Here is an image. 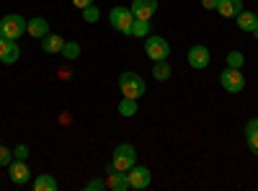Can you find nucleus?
<instances>
[{"label":"nucleus","mask_w":258,"mask_h":191,"mask_svg":"<svg viewBox=\"0 0 258 191\" xmlns=\"http://www.w3.org/2000/svg\"><path fill=\"white\" fill-rule=\"evenodd\" d=\"M8 176H11V181H13V183H18V186L29 183V178H31V171H29L26 160H13V163L8 165Z\"/></svg>","instance_id":"6e6552de"},{"label":"nucleus","mask_w":258,"mask_h":191,"mask_svg":"<svg viewBox=\"0 0 258 191\" xmlns=\"http://www.w3.org/2000/svg\"><path fill=\"white\" fill-rule=\"evenodd\" d=\"M13 163V150H8L6 145H0V168H8Z\"/></svg>","instance_id":"b1692460"},{"label":"nucleus","mask_w":258,"mask_h":191,"mask_svg":"<svg viewBox=\"0 0 258 191\" xmlns=\"http://www.w3.org/2000/svg\"><path fill=\"white\" fill-rule=\"evenodd\" d=\"M3 41H6V36H3V34H0V44H3Z\"/></svg>","instance_id":"7c9ffc66"},{"label":"nucleus","mask_w":258,"mask_h":191,"mask_svg":"<svg viewBox=\"0 0 258 191\" xmlns=\"http://www.w3.org/2000/svg\"><path fill=\"white\" fill-rule=\"evenodd\" d=\"M62 54L68 57V59H78L80 57V44H78V41H64Z\"/></svg>","instance_id":"412c9836"},{"label":"nucleus","mask_w":258,"mask_h":191,"mask_svg":"<svg viewBox=\"0 0 258 191\" xmlns=\"http://www.w3.org/2000/svg\"><path fill=\"white\" fill-rule=\"evenodd\" d=\"M153 78H155V80H168V78H170V65H168L165 59L155 62V68H153Z\"/></svg>","instance_id":"6ab92c4d"},{"label":"nucleus","mask_w":258,"mask_h":191,"mask_svg":"<svg viewBox=\"0 0 258 191\" xmlns=\"http://www.w3.org/2000/svg\"><path fill=\"white\" fill-rule=\"evenodd\" d=\"M245 65V57L240 52H230L227 54V68H235V70H240Z\"/></svg>","instance_id":"4be33fe9"},{"label":"nucleus","mask_w":258,"mask_h":191,"mask_svg":"<svg viewBox=\"0 0 258 191\" xmlns=\"http://www.w3.org/2000/svg\"><path fill=\"white\" fill-rule=\"evenodd\" d=\"M145 52L153 62H160V59H168L170 57V44L163 39V36H147L145 41Z\"/></svg>","instance_id":"20e7f679"},{"label":"nucleus","mask_w":258,"mask_h":191,"mask_svg":"<svg viewBox=\"0 0 258 191\" xmlns=\"http://www.w3.org/2000/svg\"><path fill=\"white\" fill-rule=\"evenodd\" d=\"M248 147H250L253 155H258V132L255 135H248Z\"/></svg>","instance_id":"bb28decb"},{"label":"nucleus","mask_w":258,"mask_h":191,"mask_svg":"<svg viewBox=\"0 0 258 191\" xmlns=\"http://www.w3.org/2000/svg\"><path fill=\"white\" fill-rule=\"evenodd\" d=\"M73 3H75L78 8H88V6L93 3V0H73Z\"/></svg>","instance_id":"c85d7f7f"},{"label":"nucleus","mask_w":258,"mask_h":191,"mask_svg":"<svg viewBox=\"0 0 258 191\" xmlns=\"http://www.w3.org/2000/svg\"><path fill=\"white\" fill-rule=\"evenodd\" d=\"M83 18L88 21V24H96V21L101 18V11H98V8H96L93 3H91L88 8H83Z\"/></svg>","instance_id":"5701e85b"},{"label":"nucleus","mask_w":258,"mask_h":191,"mask_svg":"<svg viewBox=\"0 0 258 191\" xmlns=\"http://www.w3.org/2000/svg\"><path fill=\"white\" fill-rule=\"evenodd\" d=\"M126 176H129V188H135V191H142L150 186V171L142 165H132L126 171Z\"/></svg>","instance_id":"0eeeda50"},{"label":"nucleus","mask_w":258,"mask_h":191,"mask_svg":"<svg viewBox=\"0 0 258 191\" xmlns=\"http://www.w3.org/2000/svg\"><path fill=\"white\" fill-rule=\"evenodd\" d=\"M109 21H111V26L121 34H129V29H132L135 24V13L132 8H124V6H116L111 13H109Z\"/></svg>","instance_id":"39448f33"},{"label":"nucleus","mask_w":258,"mask_h":191,"mask_svg":"<svg viewBox=\"0 0 258 191\" xmlns=\"http://www.w3.org/2000/svg\"><path fill=\"white\" fill-rule=\"evenodd\" d=\"M0 34H3L6 39H13V41H16L18 36L26 34V21L21 18V16H16V13L0 18Z\"/></svg>","instance_id":"7ed1b4c3"},{"label":"nucleus","mask_w":258,"mask_h":191,"mask_svg":"<svg viewBox=\"0 0 258 191\" xmlns=\"http://www.w3.org/2000/svg\"><path fill=\"white\" fill-rule=\"evenodd\" d=\"M21 57V49L13 39H6L3 44H0V62H6V65H13V62H18Z\"/></svg>","instance_id":"f8f14e48"},{"label":"nucleus","mask_w":258,"mask_h":191,"mask_svg":"<svg viewBox=\"0 0 258 191\" xmlns=\"http://www.w3.org/2000/svg\"><path fill=\"white\" fill-rule=\"evenodd\" d=\"M13 155H16V160H26L29 158V147L26 145H18L16 150H13Z\"/></svg>","instance_id":"a878e982"},{"label":"nucleus","mask_w":258,"mask_h":191,"mask_svg":"<svg viewBox=\"0 0 258 191\" xmlns=\"http://www.w3.org/2000/svg\"><path fill=\"white\" fill-rule=\"evenodd\" d=\"M119 88H121V93H124L126 98H140V96L145 93V80H142L137 73L126 70V73L119 75Z\"/></svg>","instance_id":"f03ea898"},{"label":"nucleus","mask_w":258,"mask_h":191,"mask_svg":"<svg viewBox=\"0 0 258 191\" xmlns=\"http://www.w3.org/2000/svg\"><path fill=\"white\" fill-rule=\"evenodd\" d=\"M119 114L121 116H135L137 114V98H126L124 96V101L119 103Z\"/></svg>","instance_id":"a211bd4d"},{"label":"nucleus","mask_w":258,"mask_h":191,"mask_svg":"<svg viewBox=\"0 0 258 191\" xmlns=\"http://www.w3.org/2000/svg\"><path fill=\"white\" fill-rule=\"evenodd\" d=\"M217 11H220L225 18H238V16L243 13V0H220Z\"/></svg>","instance_id":"ddd939ff"},{"label":"nucleus","mask_w":258,"mask_h":191,"mask_svg":"<svg viewBox=\"0 0 258 191\" xmlns=\"http://www.w3.org/2000/svg\"><path fill=\"white\" fill-rule=\"evenodd\" d=\"M217 3H220V0H202V6L209 8V11H217Z\"/></svg>","instance_id":"cd10ccee"},{"label":"nucleus","mask_w":258,"mask_h":191,"mask_svg":"<svg viewBox=\"0 0 258 191\" xmlns=\"http://www.w3.org/2000/svg\"><path fill=\"white\" fill-rule=\"evenodd\" d=\"M155 11H158V0H135L132 3L135 18H142V21H150Z\"/></svg>","instance_id":"9d476101"},{"label":"nucleus","mask_w":258,"mask_h":191,"mask_svg":"<svg viewBox=\"0 0 258 191\" xmlns=\"http://www.w3.org/2000/svg\"><path fill=\"white\" fill-rule=\"evenodd\" d=\"M255 24H258V18H255L253 11H243V13L238 16V29H243V31H253Z\"/></svg>","instance_id":"f3484780"},{"label":"nucleus","mask_w":258,"mask_h":191,"mask_svg":"<svg viewBox=\"0 0 258 191\" xmlns=\"http://www.w3.org/2000/svg\"><path fill=\"white\" fill-rule=\"evenodd\" d=\"M255 119H258V116H255Z\"/></svg>","instance_id":"473e14b6"},{"label":"nucleus","mask_w":258,"mask_h":191,"mask_svg":"<svg viewBox=\"0 0 258 191\" xmlns=\"http://www.w3.org/2000/svg\"><path fill=\"white\" fill-rule=\"evenodd\" d=\"M135 160H137V153H135V147L132 145H116V150H114V155H111V163L106 165V171L109 168H114V171H129V168L135 165Z\"/></svg>","instance_id":"f257e3e1"},{"label":"nucleus","mask_w":258,"mask_h":191,"mask_svg":"<svg viewBox=\"0 0 258 191\" xmlns=\"http://www.w3.org/2000/svg\"><path fill=\"white\" fill-rule=\"evenodd\" d=\"M103 188H106V181H98V178L85 183V191H103Z\"/></svg>","instance_id":"393cba45"},{"label":"nucleus","mask_w":258,"mask_h":191,"mask_svg":"<svg viewBox=\"0 0 258 191\" xmlns=\"http://www.w3.org/2000/svg\"><path fill=\"white\" fill-rule=\"evenodd\" d=\"M253 36H255V39H258V24H255V26H253Z\"/></svg>","instance_id":"c756f323"},{"label":"nucleus","mask_w":258,"mask_h":191,"mask_svg":"<svg viewBox=\"0 0 258 191\" xmlns=\"http://www.w3.org/2000/svg\"><path fill=\"white\" fill-rule=\"evenodd\" d=\"M64 47V39L57 36V34H47V36H41V49H44L47 54H54V52H62Z\"/></svg>","instance_id":"4468645a"},{"label":"nucleus","mask_w":258,"mask_h":191,"mask_svg":"<svg viewBox=\"0 0 258 191\" xmlns=\"http://www.w3.org/2000/svg\"><path fill=\"white\" fill-rule=\"evenodd\" d=\"M188 65L191 68H197V70H204L209 65V49L197 44V47H191L188 49Z\"/></svg>","instance_id":"1a4fd4ad"},{"label":"nucleus","mask_w":258,"mask_h":191,"mask_svg":"<svg viewBox=\"0 0 258 191\" xmlns=\"http://www.w3.org/2000/svg\"><path fill=\"white\" fill-rule=\"evenodd\" d=\"M109 181H106V188H111V191H126L129 188V176L126 171H114V168H109Z\"/></svg>","instance_id":"9b49d317"},{"label":"nucleus","mask_w":258,"mask_h":191,"mask_svg":"<svg viewBox=\"0 0 258 191\" xmlns=\"http://www.w3.org/2000/svg\"><path fill=\"white\" fill-rule=\"evenodd\" d=\"M255 18H258V11H255Z\"/></svg>","instance_id":"2f4dec72"},{"label":"nucleus","mask_w":258,"mask_h":191,"mask_svg":"<svg viewBox=\"0 0 258 191\" xmlns=\"http://www.w3.org/2000/svg\"><path fill=\"white\" fill-rule=\"evenodd\" d=\"M26 31H29L31 36H36V39L47 36V34H49V24H47V18H31L29 24H26Z\"/></svg>","instance_id":"2eb2a0df"},{"label":"nucleus","mask_w":258,"mask_h":191,"mask_svg":"<svg viewBox=\"0 0 258 191\" xmlns=\"http://www.w3.org/2000/svg\"><path fill=\"white\" fill-rule=\"evenodd\" d=\"M129 34H132V36H147L150 34V21L135 18V24H132V29H129Z\"/></svg>","instance_id":"aec40b11"},{"label":"nucleus","mask_w":258,"mask_h":191,"mask_svg":"<svg viewBox=\"0 0 258 191\" xmlns=\"http://www.w3.org/2000/svg\"><path fill=\"white\" fill-rule=\"evenodd\" d=\"M220 83H222V88H225L227 93H240V91L245 88V75H243V70L227 68V70H222Z\"/></svg>","instance_id":"423d86ee"},{"label":"nucleus","mask_w":258,"mask_h":191,"mask_svg":"<svg viewBox=\"0 0 258 191\" xmlns=\"http://www.w3.org/2000/svg\"><path fill=\"white\" fill-rule=\"evenodd\" d=\"M34 188H36V191H57L59 186H57V181H54L49 173H41V176L34 181Z\"/></svg>","instance_id":"dca6fc26"}]
</instances>
